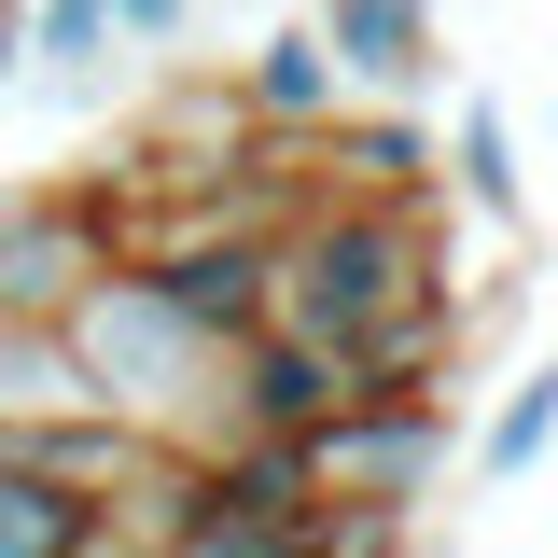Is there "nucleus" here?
<instances>
[{"mask_svg":"<svg viewBox=\"0 0 558 558\" xmlns=\"http://www.w3.org/2000/svg\"><path fill=\"white\" fill-rule=\"evenodd\" d=\"M279 322L336 336L363 391L461 377V279H447L433 196H293V223H279Z\"/></svg>","mask_w":558,"mask_h":558,"instance_id":"f257e3e1","label":"nucleus"},{"mask_svg":"<svg viewBox=\"0 0 558 558\" xmlns=\"http://www.w3.org/2000/svg\"><path fill=\"white\" fill-rule=\"evenodd\" d=\"M70 349H84V377H98V405H112V418L182 433V447L223 433V363H238V349L209 336V322L140 266V252H112V266L70 293Z\"/></svg>","mask_w":558,"mask_h":558,"instance_id":"f03ea898","label":"nucleus"},{"mask_svg":"<svg viewBox=\"0 0 558 558\" xmlns=\"http://www.w3.org/2000/svg\"><path fill=\"white\" fill-rule=\"evenodd\" d=\"M461 461V391L447 377H391V391H349L336 418L293 433V475L307 502H433Z\"/></svg>","mask_w":558,"mask_h":558,"instance_id":"7ed1b4c3","label":"nucleus"},{"mask_svg":"<svg viewBox=\"0 0 558 558\" xmlns=\"http://www.w3.org/2000/svg\"><path fill=\"white\" fill-rule=\"evenodd\" d=\"M112 266V209L98 182H0V322H70V293Z\"/></svg>","mask_w":558,"mask_h":558,"instance_id":"20e7f679","label":"nucleus"},{"mask_svg":"<svg viewBox=\"0 0 558 558\" xmlns=\"http://www.w3.org/2000/svg\"><path fill=\"white\" fill-rule=\"evenodd\" d=\"M363 377H349L336 336H307V322H266V336H238L223 363V433H307V418H336Z\"/></svg>","mask_w":558,"mask_h":558,"instance_id":"39448f33","label":"nucleus"},{"mask_svg":"<svg viewBox=\"0 0 558 558\" xmlns=\"http://www.w3.org/2000/svg\"><path fill=\"white\" fill-rule=\"evenodd\" d=\"M322 14V43H336L349 98H418L433 70H447V14L433 0H307Z\"/></svg>","mask_w":558,"mask_h":558,"instance_id":"423d86ee","label":"nucleus"},{"mask_svg":"<svg viewBox=\"0 0 558 558\" xmlns=\"http://www.w3.org/2000/svg\"><path fill=\"white\" fill-rule=\"evenodd\" d=\"M238 98H252V112H266L279 140H307V126H322V112H336V98H349V70H336V43H322V14H279L266 43L238 57Z\"/></svg>","mask_w":558,"mask_h":558,"instance_id":"0eeeda50","label":"nucleus"},{"mask_svg":"<svg viewBox=\"0 0 558 558\" xmlns=\"http://www.w3.org/2000/svg\"><path fill=\"white\" fill-rule=\"evenodd\" d=\"M0 558H126V545H112V517L70 475H43L28 447H0Z\"/></svg>","mask_w":558,"mask_h":558,"instance_id":"6e6552de","label":"nucleus"},{"mask_svg":"<svg viewBox=\"0 0 558 558\" xmlns=\"http://www.w3.org/2000/svg\"><path fill=\"white\" fill-rule=\"evenodd\" d=\"M70 405H98L70 322H0V433H14V418H70Z\"/></svg>","mask_w":558,"mask_h":558,"instance_id":"1a4fd4ad","label":"nucleus"},{"mask_svg":"<svg viewBox=\"0 0 558 558\" xmlns=\"http://www.w3.org/2000/svg\"><path fill=\"white\" fill-rule=\"evenodd\" d=\"M14 57L70 98V84H98V70L126 57V14H112V0H28V14H14Z\"/></svg>","mask_w":558,"mask_h":558,"instance_id":"9d476101","label":"nucleus"},{"mask_svg":"<svg viewBox=\"0 0 558 558\" xmlns=\"http://www.w3.org/2000/svg\"><path fill=\"white\" fill-rule=\"evenodd\" d=\"M545 447H558V363H531V377H517V391L475 418V475H488V488H517Z\"/></svg>","mask_w":558,"mask_h":558,"instance_id":"9b49d317","label":"nucleus"},{"mask_svg":"<svg viewBox=\"0 0 558 558\" xmlns=\"http://www.w3.org/2000/svg\"><path fill=\"white\" fill-rule=\"evenodd\" d=\"M307 558H418V502H307Z\"/></svg>","mask_w":558,"mask_h":558,"instance_id":"f8f14e48","label":"nucleus"},{"mask_svg":"<svg viewBox=\"0 0 558 558\" xmlns=\"http://www.w3.org/2000/svg\"><path fill=\"white\" fill-rule=\"evenodd\" d=\"M447 182H461L488 223H517V140H502V112H461V126H447Z\"/></svg>","mask_w":558,"mask_h":558,"instance_id":"ddd939ff","label":"nucleus"},{"mask_svg":"<svg viewBox=\"0 0 558 558\" xmlns=\"http://www.w3.org/2000/svg\"><path fill=\"white\" fill-rule=\"evenodd\" d=\"M126 14V57H168V43H196V0H112Z\"/></svg>","mask_w":558,"mask_h":558,"instance_id":"4468645a","label":"nucleus"}]
</instances>
